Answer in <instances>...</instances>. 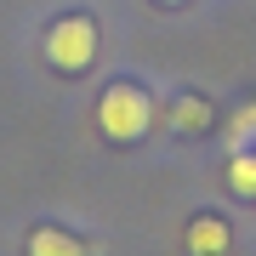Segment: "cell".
Returning a JSON list of instances; mask_svg holds the SVG:
<instances>
[{
	"label": "cell",
	"mask_w": 256,
	"mask_h": 256,
	"mask_svg": "<svg viewBox=\"0 0 256 256\" xmlns=\"http://www.w3.org/2000/svg\"><path fill=\"white\" fill-rule=\"evenodd\" d=\"M148 126H154V102H148L142 86L114 80L108 92L97 97V131L108 142H137V137H148Z\"/></svg>",
	"instance_id": "obj_1"
},
{
	"label": "cell",
	"mask_w": 256,
	"mask_h": 256,
	"mask_svg": "<svg viewBox=\"0 0 256 256\" xmlns=\"http://www.w3.org/2000/svg\"><path fill=\"white\" fill-rule=\"evenodd\" d=\"M46 63L57 74H86L97 63V18L92 12H68L46 28Z\"/></svg>",
	"instance_id": "obj_2"
},
{
	"label": "cell",
	"mask_w": 256,
	"mask_h": 256,
	"mask_svg": "<svg viewBox=\"0 0 256 256\" xmlns=\"http://www.w3.org/2000/svg\"><path fill=\"white\" fill-rule=\"evenodd\" d=\"M182 245H188V256H222V250L234 245V234H228L222 216H194L188 234H182Z\"/></svg>",
	"instance_id": "obj_3"
},
{
	"label": "cell",
	"mask_w": 256,
	"mask_h": 256,
	"mask_svg": "<svg viewBox=\"0 0 256 256\" xmlns=\"http://www.w3.org/2000/svg\"><path fill=\"white\" fill-rule=\"evenodd\" d=\"M171 126H176V131H188V137H200V131L216 126V108H210L205 97H194V92H188V97H176V102H171Z\"/></svg>",
	"instance_id": "obj_4"
},
{
	"label": "cell",
	"mask_w": 256,
	"mask_h": 256,
	"mask_svg": "<svg viewBox=\"0 0 256 256\" xmlns=\"http://www.w3.org/2000/svg\"><path fill=\"white\" fill-rule=\"evenodd\" d=\"M28 256H92V250L63 228H34L28 234Z\"/></svg>",
	"instance_id": "obj_5"
},
{
	"label": "cell",
	"mask_w": 256,
	"mask_h": 256,
	"mask_svg": "<svg viewBox=\"0 0 256 256\" xmlns=\"http://www.w3.org/2000/svg\"><path fill=\"white\" fill-rule=\"evenodd\" d=\"M228 188L245 194V200H256V154L250 148H239V154L228 160Z\"/></svg>",
	"instance_id": "obj_6"
},
{
	"label": "cell",
	"mask_w": 256,
	"mask_h": 256,
	"mask_svg": "<svg viewBox=\"0 0 256 256\" xmlns=\"http://www.w3.org/2000/svg\"><path fill=\"white\" fill-rule=\"evenodd\" d=\"M228 148H234V154H239V148L256 154V102H245V108L228 120Z\"/></svg>",
	"instance_id": "obj_7"
},
{
	"label": "cell",
	"mask_w": 256,
	"mask_h": 256,
	"mask_svg": "<svg viewBox=\"0 0 256 256\" xmlns=\"http://www.w3.org/2000/svg\"><path fill=\"white\" fill-rule=\"evenodd\" d=\"M160 6H182V0H160Z\"/></svg>",
	"instance_id": "obj_8"
}]
</instances>
